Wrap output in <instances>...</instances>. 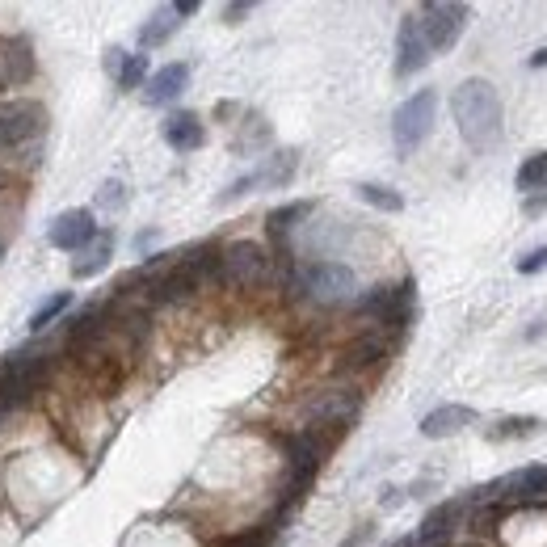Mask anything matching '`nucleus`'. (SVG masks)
<instances>
[{
	"label": "nucleus",
	"instance_id": "f257e3e1",
	"mask_svg": "<svg viewBox=\"0 0 547 547\" xmlns=\"http://www.w3.org/2000/svg\"><path fill=\"white\" fill-rule=\"evenodd\" d=\"M451 114L459 123V135L468 139V148L476 152H489L497 139H501V123H505V110H501V97L489 80H463V85L451 93Z\"/></svg>",
	"mask_w": 547,
	"mask_h": 547
},
{
	"label": "nucleus",
	"instance_id": "f03ea898",
	"mask_svg": "<svg viewBox=\"0 0 547 547\" xmlns=\"http://www.w3.org/2000/svg\"><path fill=\"white\" fill-rule=\"evenodd\" d=\"M434 114H438V93L434 89H417L409 101H400V110L392 118V139L400 156H413L434 131Z\"/></svg>",
	"mask_w": 547,
	"mask_h": 547
},
{
	"label": "nucleus",
	"instance_id": "7ed1b4c3",
	"mask_svg": "<svg viewBox=\"0 0 547 547\" xmlns=\"http://www.w3.org/2000/svg\"><path fill=\"white\" fill-rule=\"evenodd\" d=\"M358 287L354 270L346 261H308V266H299V291L308 295L312 303H346Z\"/></svg>",
	"mask_w": 547,
	"mask_h": 547
},
{
	"label": "nucleus",
	"instance_id": "20e7f679",
	"mask_svg": "<svg viewBox=\"0 0 547 547\" xmlns=\"http://www.w3.org/2000/svg\"><path fill=\"white\" fill-rule=\"evenodd\" d=\"M472 22V9L468 5H447V0H430V5H421L417 13V26H421V38L430 55H442L459 43V34L468 30Z\"/></svg>",
	"mask_w": 547,
	"mask_h": 547
},
{
	"label": "nucleus",
	"instance_id": "39448f33",
	"mask_svg": "<svg viewBox=\"0 0 547 547\" xmlns=\"http://www.w3.org/2000/svg\"><path fill=\"white\" fill-rule=\"evenodd\" d=\"M47 127V114L38 101H0V152H13L30 144V139H38Z\"/></svg>",
	"mask_w": 547,
	"mask_h": 547
},
{
	"label": "nucleus",
	"instance_id": "423d86ee",
	"mask_svg": "<svg viewBox=\"0 0 547 547\" xmlns=\"http://www.w3.org/2000/svg\"><path fill=\"white\" fill-rule=\"evenodd\" d=\"M219 274H224L232 287H257V282L270 274V253L261 249L257 240H232L228 249H219Z\"/></svg>",
	"mask_w": 547,
	"mask_h": 547
},
{
	"label": "nucleus",
	"instance_id": "0eeeda50",
	"mask_svg": "<svg viewBox=\"0 0 547 547\" xmlns=\"http://www.w3.org/2000/svg\"><path fill=\"white\" fill-rule=\"evenodd\" d=\"M358 312L379 320L383 329H404L413 316V282H404V287H375L371 295L358 299Z\"/></svg>",
	"mask_w": 547,
	"mask_h": 547
},
{
	"label": "nucleus",
	"instance_id": "6e6552de",
	"mask_svg": "<svg viewBox=\"0 0 547 547\" xmlns=\"http://www.w3.org/2000/svg\"><path fill=\"white\" fill-rule=\"evenodd\" d=\"M295 169H299V152H274V156H266V165H257L253 173L236 177L232 186L219 194V207H228V202L245 198V194L257 190V186H287V181L295 177Z\"/></svg>",
	"mask_w": 547,
	"mask_h": 547
},
{
	"label": "nucleus",
	"instance_id": "1a4fd4ad",
	"mask_svg": "<svg viewBox=\"0 0 547 547\" xmlns=\"http://www.w3.org/2000/svg\"><path fill=\"white\" fill-rule=\"evenodd\" d=\"M526 497H547V463H531V468H518L476 489V501H526Z\"/></svg>",
	"mask_w": 547,
	"mask_h": 547
},
{
	"label": "nucleus",
	"instance_id": "9d476101",
	"mask_svg": "<svg viewBox=\"0 0 547 547\" xmlns=\"http://www.w3.org/2000/svg\"><path fill=\"white\" fill-rule=\"evenodd\" d=\"M97 236L101 232L93 224V211H85V207H72L64 215H55L51 228H47V240L55 249H64V253H85Z\"/></svg>",
	"mask_w": 547,
	"mask_h": 547
},
{
	"label": "nucleus",
	"instance_id": "9b49d317",
	"mask_svg": "<svg viewBox=\"0 0 547 547\" xmlns=\"http://www.w3.org/2000/svg\"><path fill=\"white\" fill-rule=\"evenodd\" d=\"M430 64V47L421 38V26H417V13L400 17V30H396V76H413Z\"/></svg>",
	"mask_w": 547,
	"mask_h": 547
},
{
	"label": "nucleus",
	"instance_id": "f8f14e48",
	"mask_svg": "<svg viewBox=\"0 0 547 547\" xmlns=\"http://www.w3.org/2000/svg\"><path fill=\"white\" fill-rule=\"evenodd\" d=\"M165 144L173 152H198L207 144V131H202V118L194 110H181V114H169L165 118Z\"/></svg>",
	"mask_w": 547,
	"mask_h": 547
},
{
	"label": "nucleus",
	"instance_id": "ddd939ff",
	"mask_svg": "<svg viewBox=\"0 0 547 547\" xmlns=\"http://www.w3.org/2000/svg\"><path fill=\"white\" fill-rule=\"evenodd\" d=\"M468 510V501H442L438 510H430V518L421 522V535H417V547H442L455 531V518Z\"/></svg>",
	"mask_w": 547,
	"mask_h": 547
},
{
	"label": "nucleus",
	"instance_id": "4468645a",
	"mask_svg": "<svg viewBox=\"0 0 547 547\" xmlns=\"http://www.w3.org/2000/svg\"><path fill=\"white\" fill-rule=\"evenodd\" d=\"M34 72V59H30V47L22 38H0V89L9 85H22Z\"/></svg>",
	"mask_w": 547,
	"mask_h": 547
},
{
	"label": "nucleus",
	"instance_id": "2eb2a0df",
	"mask_svg": "<svg viewBox=\"0 0 547 547\" xmlns=\"http://www.w3.org/2000/svg\"><path fill=\"white\" fill-rule=\"evenodd\" d=\"M472 421H476V409H468V404H442V409L421 417V434L425 438H451Z\"/></svg>",
	"mask_w": 547,
	"mask_h": 547
},
{
	"label": "nucleus",
	"instance_id": "dca6fc26",
	"mask_svg": "<svg viewBox=\"0 0 547 547\" xmlns=\"http://www.w3.org/2000/svg\"><path fill=\"white\" fill-rule=\"evenodd\" d=\"M186 80H190V64H165L160 72H152V80H148V106H169L173 97H181V89H186Z\"/></svg>",
	"mask_w": 547,
	"mask_h": 547
},
{
	"label": "nucleus",
	"instance_id": "f3484780",
	"mask_svg": "<svg viewBox=\"0 0 547 547\" xmlns=\"http://www.w3.org/2000/svg\"><path fill=\"white\" fill-rule=\"evenodd\" d=\"M106 72L114 76L118 89H139V80L148 76V55H131V51H106Z\"/></svg>",
	"mask_w": 547,
	"mask_h": 547
},
{
	"label": "nucleus",
	"instance_id": "a211bd4d",
	"mask_svg": "<svg viewBox=\"0 0 547 547\" xmlns=\"http://www.w3.org/2000/svg\"><path fill=\"white\" fill-rule=\"evenodd\" d=\"M383 354H388V337H383V333H367V337H358L346 354H341V358H346V362H341V367H346V371L375 367V362H379Z\"/></svg>",
	"mask_w": 547,
	"mask_h": 547
},
{
	"label": "nucleus",
	"instance_id": "6ab92c4d",
	"mask_svg": "<svg viewBox=\"0 0 547 547\" xmlns=\"http://www.w3.org/2000/svg\"><path fill=\"white\" fill-rule=\"evenodd\" d=\"M543 430V417H501L497 425L484 430L489 442H518V438H535Z\"/></svg>",
	"mask_w": 547,
	"mask_h": 547
},
{
	"label": "nucleus",
	"instance_id": "aec40b11",
	"mask_svg": "<svg viewBox=\"0 0 547 547\" xmlns=\"http://www.w3.org/2000/svg\"><path fill=\"white\" fill-rule=\"evenodd\" d=\"M110 253H114V240H110L106 232H101V236L93 240V245L85 249V257H76V261H72V278H93L97 270H106Z\"/></svg>",
	"mask_w": 547,
	"mask_h": 547
},
{
	"label": "nucleus",
	"instance_id": "412c9836",
	"mask_svg": "<svg viewBox=\"0 0 547 547\" xmlns=\"http://www.w3.org/2000/svg\"><path fill=\"white\" fill-rule=\"evenodd\" d=\"M173 30H177V13H173V5H165V9H156L152 17H148V26L139 30V47H160V43H169L173 38Z\"/></svg>",
	"mask_w": 547,
	"mask_h": 547
},
{
	"label": "nucleus",
	"instance_id": "4be33fe9",
	"mask_svg": "<svg viewBox=\"0 0 547 547\" xmlns=\"http://www.w3.org/2000/svg\"><path fill=\"white\" fill-rule=\"evenodd\" d=\"M514 186L522 190V194H535V190H547V152H531L518 165V173H514Z\"/></svg>",
	"mask_w": 547,
	"mask_h": 547
},
{
	"label": "nucleus",
	"instance_id": "5701e85b",
	"mask_svg": "<svg viewBox=\"0 0 547 547\" xmlns=\"http://www.w3.org/2000/svg\"><path fill=\"white\" fill-rule=\"evenodd\" d=\"M358 198L367 202V207L383 211V215H396V211H404V198H400L396 190H388V186H375V181H362V186H358Z\"/></svg>",
	"mask_w": 547,
	"mask_h": 547
},
{
	"label": "nucleus",
	"instance_id": "b1692460",
	"mask_svg": "<svg viewBox=\"0 0 547 547\" xmlns=\"http://www.w3.org/2000/svg\"><path fill=\"white\" fill-rule=\"evenodd\" d=\"M68 308H72V295H68V291H55L51 299H43V303H38V308H34V316H30V333H43L47 324H51V320H59Z\"/></svg>",
	"mask_w": 547,
	"mask_h": 547
},
{
	"label": "nucleus",
	"instance_id": "393cba45",
	"mask_svg": "<svg viewBox=\"0 0 547 547\" xmlns=\"http://www.w3.org/2000/svg\"><path fill=\"white\" fill-rule=\"evenodd\" d=\"M308 211H312V202H291V207H278V211L270 215V232H274V236H287Z\"/></svg>",
	"mask_w": 547,
	"mask_h": 547
},
{
	"label": "nucleus",
	"instance_id": "a878e982",
	"mask_svg": "<svg viewBox=\"0 0 547 547\" xmlns=\"http://www.w3.org/2000/svg\"><path fill=\"white\" fill-rule=\"evenodd\" d=\"M539 270H547V245H539V249H531L526 257H518V274H539Z\"/></svg>",
	"mask_w": 547,
	"mask_h": 547
},
{
	"label": "nucleus",
	"instance_id": "bb28decb",
	"mask_svg": "<svg viewBox=\"0 0 547 547\" xmlns=\"http://www.w3.org/2000/svg\"><path fill=\"white\" fill-rule=\"evenodd\" d=\"M101 202H106V207H114V202H123V186H118V181H110L106 194H101Z\"/></svg>",
	"mask_w": 547,
	"mask_h": 547
},
{
	"label": "nucleus",
	"instance_id": "cd10ccee",
	"mask_svg": "<svg viewBox=\"0 0 547 547\" xmlns=\"http://www.w3.org/2000/svg\"><path fill=\"white\" fill-rule=\"evenodd\" d=\"M173 13H177V17H194V13H198V0H177Z\"/></svg>",
	"mask_w": 547,
	"mask_h": 547
},
{
	"label": "nucleus",
	"instance_id": "c85d7f7f",
	"mask_svg": "<svg viewBox=\"0 0 547 547\" xmlns=\"http://www.w3.org/2000/svg\"><path fill=\"white\" fill-rule=\"evenodd\" d=\"M249 9H253V5H228V9H224V22H240V17H245Z\"/></svg>",
	"mask_w": 547,
	"mask_h": 547
},
{
	"label": "nucleus",
	"instance_id": "c756f323",
	"mask_svg": "<svg viewBox=\"0 0 547 547\" xmlns=\"http://www.w3.org/2000/svg\"><path fill=\"white\" fill-rule=\"evenodd\" d=\"M531 68H547V47H539V51L531 55Z\"/></svg>",
	"mask_w": 547,
	"mask_h": 547
}]
</instances>
